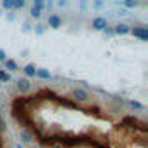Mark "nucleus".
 <instances>
[{
    "mask_svg": "<svg viewBox=\"0 0 148 148\" xmlns=\"http://www.w3.org/2000/svg\"><path fill=\"white\" fill-rule=\"evenodd\" d=\"M71 96L77 103H87L91 99V94H89V91L86 87H75L71 91Z\"/></svg>",
    "mask_w": 148,
    "mask_h": 148,
    "instance_id": "1",
    "label": "nucleus"
},
{
    "mask_svg": "<svg viewBox=\"0 0 148 148\" xmlns=\"http://www.w3.org/2000/svg\"><path fill=\"white\" fill-rule=\"evenodd\" d=\"M30 91H32V82L28 79H19L18 80V92L21 96H26Z\"/></svg>",
    "mask_w": 148,
    "mask_h": 148,
    "instance_id": "2",
    "label": "nucleus"
},
{
    "mask_svg": "<svg viewBox=\"0 0 148 148\" xmlns=\"http://www.w3.org/2000/svg\"><path fill=\"white\" fill-rule=\"evenodd\" d=\"M129 33L138 37L139 40H148V28H145V26H134V28H131Z\"/></svg>",
    "mask_w": 148,
    "mask_h": 148,
    "instance_id": "3",
    "label": "nucleus"
},
{
    "mask_svg": "<svg viewBox=\"0 0 148 148\" xmlns=\"http://www.w3.org/2000/svg\"><path fill=\"white\" fill-rule=\"evenodd\" d=\"M108 26V21H106V18H103V16H96L94 19H92V28L94 30H105Z\"/></svg>",
    "mask_w": 148,
    "mask_h": 148,
    "instance_id": "4",
    "label": "nucleus"
},
{
    "mask_svg": "<svg viewBox=\"0 0 148 148\" xmlns=\"http://www.w3.org/2000/svg\"><path fill=\"white\" fill-rule=\"evenodd\" d=\"M19 138H21V141H23V143H32V141L35 139L33 132H32L28 127H23V129L19 131Z\"/></svg>",
    "mask_w": 148,
    "mask_h": 148,
    "instance_id": "5",
    "label": "nucleus"
},
{
    "mask_svg": "<svg viewBox=\"0 0 148 148\" xmlns=\"http://www.w3.org/2000/svg\"><path fill=\"white\" fill-rule=\"evenodd\" d=\"M47 21H49V25H51V28H59V26L63 25V19H61L59 16H56V14H51Z\"/></svg>",
    "mask_w": 148,
    "mask_h": 148,
    "instance_id": "6",
    "label": "nucleus"
},
{
    "mask_svg": "<svg viewBox=\"0 0 148 148\" xmlns=\"http://www.w3.org/2000/svg\"><path fill=\"white\" fill-rule=\"evenodd\" d=\"M131 32V28L125 25V23H119V25H115V28H113V33H119V35H125V33H129Z\"/></svg>",
    "mask_w": 148,
    "mask_h": 148,
    "instance_id": "7",
    "label": "nucleus"
},
{
    "mask_svg": "<svg viewBox=\"0 0 148 148\" xmlns=\"http://www.w3.org/2000/svg\"><path fill=\"white\" fill-rule=\"evenodd\" d=\"M35 77L44 79V80H51V73H49L47 70H44V68H37V70H35Z\"/></svg>",
    "mask_w": 148,
    "mask_h": 148,
    "instance_id": "8",
    "label": "nucleus"
},
{
    "mask_svg": "<svg viewBox=\"0 0 148 148\" xmlns=\"http://www.w3.org/2000/svg\"><path fill=\"white\" fill-rule=\"evenodd\" d=\"M35 70H37V68H35L33 64H26V66L23 68V71H25L26 77H35Z\"/></svg>",
    "mask_w": 148,
    "mask_h": 148,
    "instance_id": "9",
    "label": "nucleus"
},
{
    "mask_svg": "<svg viewBox=\"0 0 148 148\" xmlns=\"http://www.w3.org/2000/svg\"><path fill=\"white\" fill-rule=\"evenodd\" d=\"M5 66H7V70H11V71H16V70H18V63H16L14 59H5Z\"/></svg>",
    "mask_w": 148,
    "mask_h": 148,
    "instance_id": "10",
    "label": "nucleus"
},
{
    "mask_svg": "<svg viewBox=\"0 0 148 148\" xmlns=\"http://www.w3.org/2000/svg\"><path fill=\"white\" fill-rule=\"evenodd\" d=\"M127 105H129L131 108H136V110H141V112L145 110V106H143L141 103H138V101H134V99H129V101H127Z\"/></svg>",
    "mask_w": 148,
    "mask_h": 148,
    "instance_id": "11",
    "label": "nucleus"
},
{
    "mask_svg": "<svg viewBox=\"0 0 148 148\" xmlns=\"http://www.w3.org/2000/svg\"><path fill=\"white\" fill-rule=\"evenodd\" d=\"M2 7H4V9H7L9 12H11V11H14V4H12V0H4V2H2Z\"/></svg>",
    "mask_w": 148,
    "mask_h": 148,
    "instance_id": "12",
    "label": "nucleus"
},
{
    "mask_svg": "<svg viewBox=\"0 0 148 148\" xmlns=\"http://www.w3.org/2000/svg\"><path fill=\"white\" fill-rule=\"evenodd\" d=\"M9 80H11V75L5 73L4 70H0V82H9Z\"/></svg>",
    "mask_w": 148,
    "mask_h": 148,
    "instance_id": "13",
    "label": "nucleus"
},
{
    "mask_svg": "<svg viewBox=\"0 0 148 148\" xmlns=\"http://www.w3.org/2000/svg\"><path fill=\"white\" fill-rule=\"evenodd\" d=\"M30 14H32V18H33V19H38V18L42 16V12H40L38 9H35L33 5H32V11H30Z\"/></svg>",
    "mask_w": 148,
    "mask_h": 148,
    "instance_id": "14",
    "label": "nucleus"
},
{
    "mask_svg": "<svg viewBox=\"0 0 148 148\" xmlns=\"http://www.w3.org/2000/svg\"><path fill=\"white\" fill-rule=\"evenodd\" d=\"M12 4H14V9H23L25 7V0H16Z\"/></svg>",
    "mask_w": 148,
    "mask_h": 148,
    "instance_id": "15",
    "label": "nucleus"
},
{
    "mask_svg": "<svg viewBox=\"0 0 148 148\" xmlns=\"http://www.w3.org/2000/svg\"><path fill=\"white\" fill-rule=\"evenodd\" d=\"M35 32H37L38 35H42V33L45 32V26H44V25H37V26H35Z\"/></svg>",
    "mask_w": 148,
    "mask_h": 148,
    "instance_id": "16",
    "label": "nucleus"
},
{
    "mask_svg": "<svg viewBox=\"0 0 148 148\" xmlns=\"http://www.w3.org/2000/svg\"><path fill=\"white\" fill-rule=\"evenodd\" d=\"M30 30H32L30 21H25V23H23V32H30Z\"/></svg>",
    "mask_w": 148,
    "mask_h": 148,
    "instance_id": "17",
    "label": "nucleus"
},
{
    "mask_svg": "<svg viewBox=\"0 0 148 148\" xmlns=\"http://www.w3.org/2000/svg\"><path fill=\"white\" fill-rule=\"evenodd\" d=\"M7 19H9V21H14V19H16V12H14V11L7 12Z\"/></svg>",
    "mask_w": 148,
    "mask_h": 148,
    "instance_id": "18",
    "label": "nucleus"
},
{
    "mask_svg": "<svg viewBox=\"0 0 148 148\" xmlns=\"http://www.w3.org/2000/svg\"><path fill=\"white\" fill-rule=\"evenodd\" d=\"M47 148H64V146H63V145H59V143H51Z\"/></svg>",
    "mask_w": 148,
    "mask_h": 148,
    "instance_id": "19",
    "label": "nucleus"
},
{
    "mask_svg": "<svg viewBox=\"0 0 148 148\" xmlns=\"http://www.w3.org/2000/svg\"><path fill=\"white\" fill-rule=\"evenodd\" d=\"M5 59H7V58H5V52L0 49V61H5Z\"/></svg>",
    "mask_w": 148,
    "mask_h": 148,
    "instance_id": "20",
    "label": "nucleus"
},
{
    "mask_svg": "<svg viewBox=\"0 0 148 148\" xmlns=\"http://www.w3.org/2000/svg\"><path fill=\"white\" fill-rule=\"evenodd\" d=\"M124 5H127V7H136V5H138V4H136V2H125V4H124Z\"/></svg>",
    "mask_w": 148,
    "mask_h": 148,
    "instance_id": "21",
    "label": "nucleus"
},
{
    "mask_svg": "<svg viewBox=\"0 0 148 148\" xmlns=\"http://www.w3.org/2000/svg\"><path fill=\"white\" fill-rule=\"evenodd\" d=\"M94 7L99 9V7H103V4H101V2H94Z\"/></svg>",
    "mask_w": 148,
    "mask_h": 148,
    "instance_id": "22",
    "label": "nucleus"
},
{
    "mask_svg": "<svg viewBox=\"0 0 148 148\" xmlns=\"http://www.w3.org/2000/svg\"><path fill=\"white\" fill-rule=\"evenodd\" d=\"M0 70H2V68H0Z\"/></svg>",
    "mask_w": 148,
    "mask_h": 148,
    "instance_id": "23",
    "label": "nucleus"
},
{
    "mask_svg": "<svg viewBox=\"0 0 148 148\" xmlns=\"http://www.w3.org/2000/svg\"><path fill=\"white\" fill-rule=\"evenodd\" d=\"M79 148H80V146H79Z\"/></svg>",
    "mask_w": 148,
    "mask_h": 148,
    "instance_id": "24",
    "label": "nucleus"
}]
</instances>
